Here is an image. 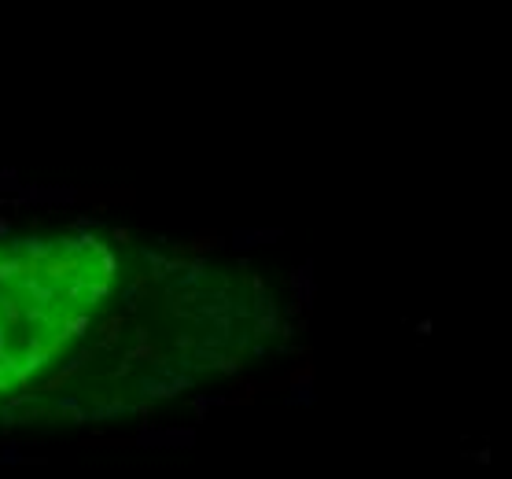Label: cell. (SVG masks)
I'll return each mask as SVG.
<instances>
[{
    "label": "cell",
    "instance_id": "cell-1",
    "mask_svg": "<svg viewBox=\"0 0 512 479\" xmlns=\"http://www.w3.org/2000/svg\"><path fill=\"white\" fill-rule=\"evenodd\" d=\"M119 262L92 236L0 247V387L56 358L111 295Z\"/></svg>",
    "mask_w": 512,
    "mask_h": 479
}]
</instances>
